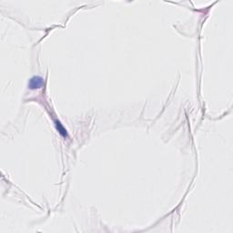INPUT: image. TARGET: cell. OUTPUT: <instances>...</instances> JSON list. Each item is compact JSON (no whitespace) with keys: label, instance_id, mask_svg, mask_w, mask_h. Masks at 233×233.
Masks as SVG:
<instances>
[{"label":"cell","instance_id":"1","mask_svg":"<svg viewBox=\"0 0 233 233\" xmlns=\"http://www.w3.org/2000/svg\"><path fill=\"white\" fill-rule=\"evenodd\" d=\"M43 85V79L39 76H34L33 79H31L29 81V87L31 89H36L41 87Z\"/></svg>","mask_w":233,"mask_h":233},{"label":"cell","instance_id":"2","mask_svg":"<svg viewBox=\"0 0 233 233\" xmlns=\"http://www.w3.org/2000/svg\"><path fill=\"white\" fill-rule=\"evenodd\" d=\"M56 126H57V130L59 131L60 134H62L63 136H67V131H66V129H64V127L62 126L59 122H56Z\"/></svg>","mask_w":233,"mask_h":233}]
</instances>
